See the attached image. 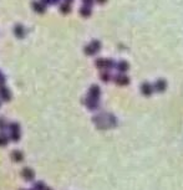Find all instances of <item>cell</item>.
Listing matches in <instances>:
<instances>
[{
	"label": "cell",
	"mask_w": 183,
	"mask_h": 190,
	"mask_svg": "<svg viewBox=\"0 0 183 190\" xmlns=\"http://www.w3.org/2000/svg\"><path fill=\"white\" fill-rule=\"evenodd\" d=\"M5 127H7V124H5L4 119H0V129H4Z\"/></svg>",
	"instance_id": "11"
},
{
	"label": "cell",
	"mask_w": 183,
	"mask_h": 190,
	"mask_svg": "<svg viewBox=\"0 0 183 190\" xmlns=\"http://www.w3.org/2000/svg\"><path fill=\"white\" fill-rule=\"evenodd\" d=\"M33 6H34V10L38 11V13H44V11H45V5L41 4V3H36L35 1L33 4Z\"/></svg>",
	"instance_id": "3"
},
{
	"label": "cell",
	"mask_w": 183,
	"mask_h": 190,
	"mask_svg": "<svg viewBox=\"0 0 183 190\" xmlns=\"http://www.w3.org/2000/svg\"><path fill=\"white\" fill-rule=\"evenodd\" d=\"M11 139H13V140H17V139H19V133H17V132H11Z\"/></svg>",
	"instance_id": "9"
},
{
	"label": "cell",
	"mask_w": 183,
	"mask_h": 190,
	"mask_svg": "<svg viewBox=\"0 0 183 190\" xmlns=\"http://www.w3.org/2000/svg\"><path fill=\"white\" fill-rule=\"evenodd\" d=\"M66 1H71V0H66Z\"/></svg>",
	"instance_id": "13"
},
{
	"label": "cell",
	"mask_w": 183,
	"mask_h": 190,
	"mask_svg": "<svg viewBox=\"0 0 183 190\" xmlns=\"http://www.w3.org/2000/svg\"><path fill=\"white\" fill-rule=\"evenodd\" d=\"M35 190H45L44 189V184L42 183H36L35 184Z\"/></svg>",
	"instance_id": "7"
},
{
	"label": "cell",
	"mask_w": 183,
	"mask_h": 190,
	"mask_svg": "<svg viewBox=\"0 0 183 190\" xmlns=\"http://www.w3.org/2000/svg\"><path fill=\"white\" fill-rule=\"evenodd\" d=\"M23 176H24V179H26V180H31V179H34L35 174H34V171L31 169L25 168L23 170Z\"/></svg>",
	"instance_id": "1"
},
{
	"label": "cell",
	"mask_w": 183,
	"mask_h": 190,
	"mask_svg": "<svg viewBox=\"0 0 183 190\" xmlns=\"http://www.w3.org/2000/svg\"><path fill=\"white\" fill-rule=\"evenodd\" d=\"M10 129L13 130V132H17V130H19V124H15V123L10 124Z\"/></svg>",
	"instance_id": "8"
},
{
	"label": "cell",
	"mask_w": 183,
	"mask_h": 190,
	"mask_svg": "<svg viewBox=\"0 0 183 190\" xmlns=\"http://www.w3.org/2000/svg\"><path fill=\"white\" fill-rule=\"evenodd\" d=\"M4 82H5V78H4V76H3L1 73H0V83H4Z\"/></svg>",
	"instance_id": "12"
},
{
	"label": "cell",
	"mask_w": 183,
	"mask_h": 190,
	"mask_svg": "<svg viewBox=\"0 0 183 190\" xmlns=\"http://www.w3.org/2000/svg\"><path fill=\"white\" fill-rule=\"evenodd\" d=\"M61 11H62V13H66V11H70V9H69V5H66V4H64L62 6H61Z\"/></svg>",
	"instance_id": "10"
},
{
	"label": "cell",
	"mask_w": 183,
	"mask_h": 190,
	"mask_svg": "<svg viewBox=\"0 0 183 190\" xmlns=\"http://www.w3.org/2000/svg\"><path fill=\"white\" fill-rule=\"evenodd\" d=\"M7 142H8V138L5 137V135H3V134L0 135V145H4Z\"/></svg>",
	"instance_id": "6"
},
{
	"label": "cell",
	"mask_w": 183,
	"mask_h": 190,
	"mask_svg": "<svg viewBox=\"0 0 183 190\" xmlns=\"http://www.w3.org/2000/svg\"><path fill=\"white\" fill-rule=\"evenodd\" d=\"M0 96H1L3 99H5V101L10 99V93H9V91L4 86H0Z\"/></svg>",
	"instance_id": "2"
},
{
	"label": "cell",
	"mask_w": 183,
	"mask_h": 190,
	"mask_svg": "<svg viewBox=\"0 0 183 190\" xmlns=\"http://www.w3.org/2000/svg\"><path fill=\"white\" fill-rule=\"evenodd\" d=\"M13 160H15V162H20V160L23 159V154L20 153V152H17V150H15V152H13Z\"/></svg>",
	"instance_id": "5"
},
{
	"label": "cell",
	"mask_w": 183,
	"mask_h": 190,
	"mask_svg": "<svg viewBox=\"0 0 183 190\" xmlns=\"http://www.w3.org/2000/svg\"><path fill=\"white\" fill-rule=\"evenodd\" d=\"M15 35L19 37H23L24 36V29L21 25H16L15 26Z\"/></svg>",
	"instance_id": "4"
},
{
	"label": "cell",
	"mask_w": 183,
	"mask_h": 190,
	"mask_svg": "<svg viewBox=\"0 0 183 190\" xmlns=\"http://www.w3.org/2000/svg\"><path fill=\"white\" fill-rule=\"evenodd\" d=\"M45 190H50V189H45Z\"/></svg>",
	"instance_id": "14"
}]
</instances>
